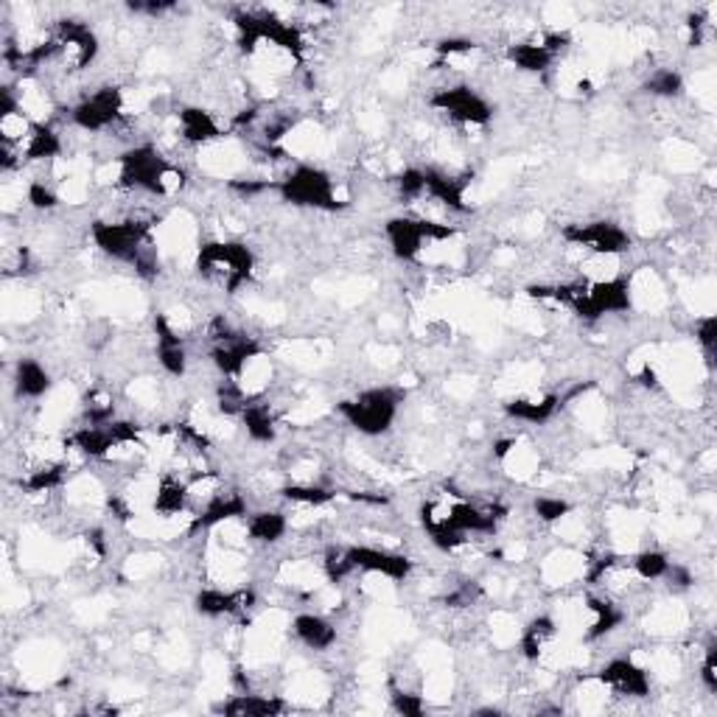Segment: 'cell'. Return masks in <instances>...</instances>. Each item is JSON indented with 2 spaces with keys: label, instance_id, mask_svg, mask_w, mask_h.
Listing matches in <instances>:
<instances>
[{
  "label": "cell",
  "instance_id": "cell-25",
  "mask_svg": "<svg viewBox=\"0 0 717 717\" xmlns=\"http://www.w3.org/2000/svg\"><path fill=\"white\" fill-rule=\"evenodd\" d=\"M695 343H698V348L704 350L706 362L712 365V356H715V348H717V320H715V314H704V318L695 320Z\"/></svg>",
  "mask_w": 717,
  "mask_h": 717
},
{
  "label": "cell",
  "instance_id": "cell-19",
  "mask_svg": "<svg viewBox=\"0 0 717 717\" xmlns=\"http://www.w3.org/2000/svg\"><path fill=\"white\" fill-rule=\"evenodd\" d=\"M222 712L227 715H278V712H286L289 706L280 701V695H252V692H241V695H234V698L227 701V704L219 706Z\"/></svg>",
  "mask_w": 717,
  "mask_h": 717
},
{
  "label": "cell",
  "instance_id": "cell-7",
  "mask_svg": "<svg viewBox=\"0 0 717 717\" xmlns=\"http://www.w3.org/2000/svg\"><path fill=\"white\" fill-rule=\"evenodd\" d=\"M429 104H432V110L443 112L449 121L457 123V127H466V130L488 127L493 121V104L466 82L440 87V91L432 93Z\"/></svg>",
  "mask_w": 717,
  "mask_h": 717
},
{
  "label": "cell",
  "instance_id": "cell-6",
  "mask_svg": "<svg viewBox=\"0 0 717 717\" xmlns=\"http://www.w3.org/2000/svg\"><path fill=\"white\" fill-rule=\"evenodd\" d=\"M127 112V93L116 84H104L98 91L87 93L71 107V127L82 130L87 135H101V132L112 130L116 123H121Z\"/></svg>",
  "mask_w": 717,
  "mask_h": 717
},
{
  "label": "cell",
  "instance_id": "cell-5",
  "mask_svg": "<svg viewBox=\"0 0 717 717\" xmlns=\"http://www.w3.org/2000/svg\"><path fill=\"white\" fill-rule=\"evenodd\" d=\"M561 239L569 247L583 250V255H595V259H620L634 247V239L625 227L608 219L575 222V225L561 227Z\"/></svg>",
  "mask_w": 717,
  "mask_h": 717
},
{
  "label": "cell",
  "instance_id": "cell-14",
  "mask_svg": "<svg viewBox=\"0 0 717 717\" xmlns=\"http://www.w3.org/2000/svg\"><path fill=\"white\" fill-rule=\"evenodd\" d=\"M563 407V398L558 393H541V395H522V398H511L502 404L504 415L518 423H530V427H543L550 423Z\"/></svg>",
  "mask_w": 717,
  "mask_h": 717
},
{
  "label": "cell",
  "instance_id": "cell-17",
  "mask_svg": "<svg viewBox=\"0 0 717 717\" xmlns=\"http://www.w3.org/2000/svg\"><path fill=\"white\" fill-rule=\"evenodd\" d=\"M504 59H507L516 71L530 73V76H541V73L552 71V65L558 62L555 53L541 43V37L511 43V46L504 48Z\"/></svg>",
  "mask_w": 717,
  "mask_h": 717
},
{
  "label": "cell",
  "instance_id": "cell-1",
  "mask_svg": "<svg viewBox=\"0 0 717 717\" xmlns=\"http://www.w3.org/2000/svg\"><path fill=\"white\" fill-rule=\"evenodd\" d=\"M116 186L130 194L166 200L186 186V175L155 143H138L116 157Z\"/></svg>",
  "mask_w": 717,
  "mask_h": 717
},
{
  "label": "cell",
  "instance_id": "cell-3",
  "mask_svg": "<svg viewBox=\"0 0 717 717\" xmlns=\"http://www.w3.org/2000/svg\"><path fill=\"white\" fill-rule=\"evenodd\" d=\"M404 401H407V390L379 384V387L359 390L354 398H343L334 409L350 429L365 438H384L395 427Z\"/></svg>",
  "mask_w": 717,
  "mask_h": 717
},
{
  "label": "cell",
  "instance_id": "cell-16",
  "mask_svg": "<svg viewBox=\"0 0 717 717\" xmlns=\"http://www.w3.org/2000/svg\"><path fill=\"white\" fill-rule=\"evenodd\" d=\"M17 152L23 163H53L65 155V143L51 127V121H34L32 132Z\"/></svg>",
  "mask_w": 717,
  "mask_h": 717
},
{
  "label": "cell",
  "instance_id": "cell-23",
  "mask_svg": "<svg viewBox=\"0 0 717 717\" xmlns=\"http://www.w3.org/2000/svg\"><path fill=\"white\" fill-rule=\"evenodd\" d=\"M26 205L39 211V214H51L62 205V191L48 180H43V177H34V180L26 182Z\"/></svg>",
  "mask_w": 717,
  "mask_h": 717
},
{
  "label": "cell",
  "instance_id": "cell-22",
  "mask_svg": "<svg viewBox=\"0 0 717 717\" xmlns=\"http://www.w3.org/2000/svg\"><path fill=\"white\" fill-rule=\"evenodd\" d=\"M395 196L401 205H418L427 200V175L420 166H404L398 175L393 177Z\"/></svg>",
  "mask_w": 717,
  "mask_h": 717
},
{
  "label": "cell",
  "instance_id": "cell-13",
  "mask_svg": "<svg viewBox=\"0 0 717 717\" xmlns=\"http://www.w3.org/2000/svg\"><path fill=\"white\" fill-rule=\"evenodd\" d=\"M558 634H561V625L552 614H538L533 617L530 622L524 628H518L516 645L518 653H522L524 661H530V665H538L543 659V653L550 650L552 645L558 642Z\"/></svg>",
  "mask_w": 717,
  "mask_h": 717
},
{
  "label": "cell",
  "instance_id": "cell-4",
  "mask_svg": "<svg viewBox=\"0 0 717 717\" xmlns=\"http://www.w3.org/2000/svg\"><path fill=\"white\" fill-rule=\"evenodd\" d=\"M252 272L255 252L244 241H205L196 250V275L225 295H236L241 286L250 284Z\"/></svg>",
  "mask_w": 717,
  "mask_h": 717
},
{
  "label": "cell",
  "instance_id": "cell-2",
  "mask_svg": "<svg viewBox=\"0 0 717 717\" xmlns=\"http://www.w3.org/2000/svg\"><path fill=\"white\" fill-rule=\"evenodd\" d=\"M275 191L286 205L320 211V214H336L348 207V200L343 196V188L336 186L334 175L314 163H291L289 171L275 180Z\"/></svg>",
  "mask_w": 717,
  "mask_h": 717
},
{
  "label": "cell",
  "instance_id": "cell-9",
  "mask_svg": "<svg viewBox=\"0 0 717 717\" xmlns=\"http://www.w3.org/2000/svg\"><path fill=\"white\" fill-rule=\"evenodd\" d=\"M597 681L608 690L611 698H647L653 692V679L650 670L642 665H636L634 659L628 656H617V659L606 661L597 672H591Z\"/></svg>",
  "mask_w": 717,
  "mask_h": 717
},
{
  "label": "cell",
  "instance_id": "cell-15",
  "mask_svg": "<svg viewBox=\"0 0 717 717\" xmlns=\"http://www.w3.org/2000/svg\"><path fill=\"white\" fill-rule=\"evenodd\" d=\"M247 541L259 547H278L291 530V516H286L278 507H264V511H250L244 518Z\"/></svg>",
  "mask_w": 717,
  "mask_h": 717
},
{
  "label": "cell",
  "instance_id": "cell-18",
  "mask_svg": "<svg viewBox=\"0 0 717 717\" xmlns=\"http://www.w3.org/2000/svg\"><path fill=\"white\" fill-rule=\"evenodd\" d=\"M239 423L247 438L252 443H259V446H270L278 440V418H275V409L266 401H247V407L239 415Z\"/></svg>",
  "mask_w": 717,
  "mask_h": 717
},
{
  "label": "cell",
  "instance_id": "cell-8",
  "mask_svg": "<svg viewBox=\"0 0 717 717\" xmlns=\"http://www.w3.org/2000/svg\"><path fill=\"white\" fill-rule=\"evenodd\" d=\"M345 552H348V561L350 566H354V572H362V575H375L390 583H407L409 575L415 572L413 558H407L404 552L387 550V547L348 543Z\"/></svg>",
  "mask_w": 717,
  "mask_h": 717
},
{
  "label": "cell",
  "instance_id": "cell-10",
  "mask_svg": "<svg viewBox=\"0 0 717 717\" xmlns=\"http://www.w3.org/2000/svg\"><path fill=\"white\" fill-rule=\"evenodd\" d=\"M177 138H180L182 143H188V146L207 150V146L225 141V130H222V123L216 121L214 112L205 110V107L188 104V107L177 110Z\"/></svg>",
  "mask_w": 717,
  "mask_h": 717
},
{
  "label": "cell",
  "instance_id": "cell-21",
  "mask_svg": "<svg viewBox=\"0 0 717 717\" xmlns=\"http://www.w3.org/2000/svg\"><path fill=\"white\" fill-rule=\"evenodd\" d=\"M642 91L653 98H665V101H676L686 93V82L681 76V71L676 68H656L650 71V76L642 82Z\"/></svg>",
  "mask_w": 717,
  "mask_h": 717
},
{
  "label": "cell",
  "instance_id": "cell-11",
  "mask_svg": "<svg viewBox=\"0 0 717 717\" xmlns=\"http://www.w3.org/2000/svg\"><path fill=\"white\" fill-rule=\"evenodd\" d=\"M12 390L14 398L26 401V404H39L43 398H48V393L53 390V375L46 365L34 359V356H20L12 368Z\"/></svg>",
  "mask_w": 717,
  "mask_h": 717
},
{
  "label": "cell",
  "instance_id": "cell-24",
  "mask_svg": "<svg viewBox=\"0 0 717 717\" xmlns=\"http://www.w3.org/2000/svg\"><path fill=\"white\" fill-rule=\"evenodd\" d=\"M533 513H536V518L541 524L555 527V524L566 522V518L575 513V504L563 497H550V493H543V497L533 499Z\"/></svg>",
  "mask_w": 717,
  "mask_h": 717
},
{
  "label": "cell",
  "instance_id": "cell-26",
  "mask_svg": "<svg viewBox=\"0 0 717 717\" xmlns=\"http://www.w3.org/2000/svg\"><path fill=\"white\" fill-rule=\"evenodd\" d=\"M698 681L706 690V695H715L717 692V645L715 640L706 642L704 647V659L698 665Z\"/></svg>",
  "mask_w": 717,
  "mask_h": 717
},
{
  "label": "cell",
  "instance_id": "cell-20",
  "mask_svg": "<svg viewBox=\"0 0 717 717\" xmlns=\"http://www.w3.org/2000/svg\"><path fill=\"white\" fill-rule=\"evenodd\" d=\"M670 566H672L670 555L661 550H650V547H647V550H640L636 555H631V561H628V569H631L636 581L642 583L665 581Z\"/></svg>",
  "mask_w": 717,
  "mask_h": 717
},
{
  "label": "cell",
  "instance_id": "cell-12",
  "mask_svg": "<svg viewBox=\"0 0 717 717\" xmlns=\"http://www.w3.org/2000/svg\"><path fill=\"white\" fill-rule=\"evenodd\" d=\"M291 636L298 645H303L311 653H328L339 642V628L331 617L318 614V611H303L295 614L289 622Z\"/></svg>",
  "mask_w": 717,
  "mask_h": 717
}]
</instances>
